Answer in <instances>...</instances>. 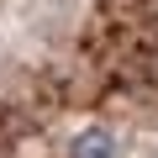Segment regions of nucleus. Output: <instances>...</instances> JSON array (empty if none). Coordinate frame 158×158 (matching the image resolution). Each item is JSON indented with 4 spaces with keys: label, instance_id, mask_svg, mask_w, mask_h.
<instances>
[{
    "label": "nucleus",
    "instance_id": "1",
    "mask_svg": "<svg viewBox=\"0 0 158 158\" xmlns=\"http://www.w3.org/2000/svg\"><path fill=\"white\" fill-rule=\"evenodd\" d=\"M116 132L111 127H85L74 142H69V158H116Z\"/></svg>",
    "mask_w": 158,
    "mask_h": 158
}]
</instances>
